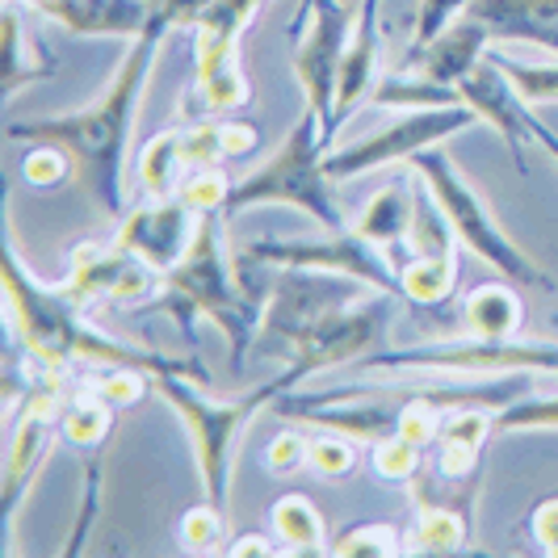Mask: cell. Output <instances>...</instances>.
<instances>
[{"label":"cell","instance_id":"cell-1","mask_svg":"<svg viewBox=\"0 0 558 558\" xmlns=\"http://www.w3.org/2000/svg\"><path fill=\"white\" fill-rule=\"evenodd\" d=\"M168 34H172V26L156 9L147 29L140 38H131L110 88L88 110L9 126V140L34 143V147L38 143L63 147L72 156V172L84 185V194L93 197V206L110 219L126 215V156H131V140H135V126H140L143 88H147V76L160 59Z\"/></svg>","mask_w":558,"mask_h":558},{"label":"cell","instance_id":"cell-2","mask_svg":"<svg viewBox=\"0 0 558 558\" xmlns=\"http://www.w3.org/2000/svg\"><path fill=\"white\" fill-rule=\"evenodd\" d=\"M4 299H9V324L22 336L29 369H38V374H63L68 365L84 362L101 365V369L131 365V369H143L147 378L185 374V378L206 383V369H197V365L160 357L156 349H131V344L106 336L101 328H93L84 319V303H76L68 290H51L34 274H26L13 235H9V248H4Z\"/></svg>","mask_w":558,"mask_h":558},{"label":"cell","instance_id":"cell-3","mask_svg":"<svg viewBox=\"0 0 558 558\" xmlns=\"http://www.w3.org/2000/svg\"><path fill=\"white\" fill-rule=\"evenodd\" d=\"M223 210L197 215L190 252L165 274L160 307L172 315V324L185 336H194L197 319H210L231 344V369L244 374L248 349L256 344V332H260L265 303H256L235 278V260L227 256L223 244Z\"/></svg>","mask_w":558,"mask_h":558},{"label":"cell","instance_id":"cell-4","mask_svg":"<svg viewBox=\"0 0 558 558\" xmlns=\"http://www.w3.org/2000/svg\"><path fill=\"white\" fill-rule=\"evenodd\" d=\"M324 160H328V147H324L319 118L311 110H303V118L290 126V135L281 140V147L265 165L252 168L244 181H231L223 215L235 219V215H244L252 206L286 202V206L311 215L324 231H344V227H353L344 219L340 202H336L332 177H328Z\"/></svg>","mask_w":558,"mask_h":558},{"label":"cell","instance_id":"cell-5","mask_svg":"<svg viewBox=\"0 0 558 558\" xmlns=\"http://www.w3.org/2000/svg\"><path fill=\"white\" fill-rule=\"evenodd\" d=\"M151 391L160 395L168 408L181 416V424L190 428L206 500L227 508L231 471H235V446H240L248 420L256 416L260 408H274L278 395L294 391V378L281 374V378L260 383L256 391L240 395V399H210V395L197 391L185 374H156V378H151Z\"/></svg>","mask_w":558,"mask_h":558},{"label":"cell","instance_id":"cell-6","mask_svg":"<svg viewBox=\"0 0 558 558\" xmlns=\"http://www.w3.org/2000/svg\"><path fill=\"white\" fill-rule=\"evenodd\" d=\"M408 165H412V172L428 185V194L437 197V206H441V215L449 219V227H453V235H458L462 248L475 252L483 265H492V269H496L504 281H512V286L555 290L550 274L517 248L512 235L492 219V210L483 206V197L475 194V185L458 172V165L441 151V143L416 151Z\"/></svg>","mask_w":558,"mask_h":558},{"label":"cell","instance_id":"cell-7","mask_svg":"<svg viewBox=\"0 0 558 558\" xmlns=\"http://www.w3.org/2000/svg\"><path fill=\"white\" fill-rule=\"evenodd\" d=\"M395 303H403V299L387 294V290H365L362 299L328 311L324 319H315L307 332L299 336L286 374L294 383H303V378L319 374V369L365 362V357L383 353L387 349V332H391Z\"/></svg>","mask_w":558,"mask_h":558},{"label":"cell","instance_id":"cell-8","mask_svg":"<svg viewBox=\"0 0 558 558\" xmlns=\"http://www.w3.org/2000/svg\"><path fill=\"white\" fill-rule=\"evenodd\" d=\"M307 34L294 43V76L303 84L307 110L319 118L324 147L336 143V81H340V59L349 47V34L357 13L344 0H307L303 4Z\"/></svg>","mask_w":558,"mask_h":558},{"label":"cell","instance_id":"cell-9","mask_svg":"<svg viewBox=\"0 0 558 558\" xmlns=\"http://www.w3.org/2000/svg\"><path fill=\"white\" fill-rule=\"evenodd\" d=\"M244 256L256 265H269V269H324V274H344V278H357L374 290H387L403 299V286H399V269H391L387 252L378 244H369L365 235H357L353 227L344 231H328L324 240H252L244 244Z\"/></svg>","mask_w":558,"mask_h":558},{"label":"cell","instance_id":"cell-10","mask_svg":"<svg viewBox=\"0 0 558 558\" xmlns=\"http://www.w3.org/2000/svg\"><path fill=\"white\" fill-rule=\"evenodd\" d=\"M478 113L471 106H437V110H403V118H395L387 131L369 135L362 143H349V147H336L328 151V177L332 181H349V177H362L369 168L383 165H408L416 151L424 147H437L449 135L475 126Z\"/></svg>","mask_w":558,"mask_h":558},{"label":"cell","instance_id":"cell-11","mask_svg":"<svg viewBox=\"0 0 558 558\" xmlns=\"http://www.w3.org/2000/svg\"><path fill=\"white\" fill-rule=\"evenodd\" d=\"M63 374H47L43 383H29V408L17 420L9 449H4V478H0V512L4 525L13 533L17 508L26 500L29 483L43 471L47 453H51V428L59 424V408H63Z\"/></svg>","mask_w":558,"mask_h":558},{"label":"cell","instance_id":"cell-12","mask_svg":"<svg viewBox=\"0 0 558 558\" xmlns=\"http://www.w3.org/2000/svg\"><path fill=\"white\" fill-rule=\"evenodd\" d=\"M197 231V215L181 202V197H147L140 206H131L118 219V235L113 244L131 256L147 260L160 278L190 252V240Z\"/></svg>","mask_w":558,"mask_h":558},{"label":"cell","instance_id":"cell-13","mask_svg":"<svg viewBox=\"0 0 558 558\" xmlns=\"http://www.w3.org/2000/svg\"><path fill=\"white\" fill-rule=\"evenodd\" d=\"M458 97H462V106H471L478 113V122H487V126L500 131L512 165L525 172L530 168V160H525V140H530V118H533L530 101L517 93V84L504 76V68L492 59V51L458 81Z\"/></svg>","mask_w":558,"mask_h":558},{"label":"cell","instance_id":"cell-14","mask_svg":"<svg viewBox=\"0 0 558 558\" xmlns=\"http://www.w3.org/2000/svg\"><path fill=\"white\" fill-rule=\"evenodd\" d=\"M378 63H383V0H362L357 22L349 34V47L340 59V81H336V131L344 118L374 97L378 88Z\"/></svg>","mask_w":558,"mask_h":558},{"label":"cell","instance_id":"cell-15","mask_svg":"<svg viewBox=\"0 0 558 558\" xmlns=\"http://www.w3.org/2000/svg\"><path fill=\"white\" fill-rule=\"evenodd\" d=\"M26 4L84 38H140L160 0H26Z\"/></svg>","mask_w":558,"mask_h":558},{"label":"cell","instance_id":"cell-16","mask_svg":"<svg viewBox=\"0 0 558 558\" xmlns=\"http://www.w3.org/2000/svg\"><path fill=\"white\" fill-rule=\"evenodd\" d=\"M462 13L492 29V43H530L558 59V0H471Z\"/></svg>","mask_w":558,"mask_h":558},{"label":"cell","instance_id":"cell-17","mask_svg":"<svg viewBox=\"0 0 558 558\" xmlns=\"http://www.w3.org/2000/svg\"><path fill=\"white\" fill-rule=\"evenodd\" d=\"M487 43H492V29L475 22V17H453L416 59H408L403 63V72H416L424 81H437V84H449V88H458V81L475 68L478 59L487 56Z\"/></svg>","mask_w":558,"mask_h":558},{"label":"cell","instance_id":"cell-18","mask_svg":"<svg viewBox=\"0 0 558 558\" xmlns=\"http://www.w3.org/2000/svg\"><path fill=\"white\" fill-rule=\"evenodd\" d=\"M265 0H215L197 17V81L240 63V38L256 22Z\"/></svg>","mask_w":558,"mask_h":558},{"label":"cell","instance_id":"cell-19","mask_svg":"<svg viewBox=\"0 0 558 558\" xmlns=\"http://www.w3.org/2000/svg\"><path fill=\"white\" fill-rule=\"evenodd\" d=\"M496 433V412L492 408H458L446 412L441 437H437V475L446 483H462L471 478V471L478 466L483 441Z\"/></svg>","mask_w":558,"mask_h":558},{"label":"cell","instance_id":"cell-20","mask_svg":"<svg viewBox=\"0 0 558 558\" xmlns=\"http://www.w3.org/2000/svg\"><path fill=\"white\" fill-rule=\"evenodd\" d=\"M412 215H416V190L408 181H391V185H383L378 194L365 202L362 215L353 219V231L365 235L369 244H378L383 252L403 248Z\"/></svg>","mask_w":558,"mask_h":558},{"label":"cell","instance_id":"cell-21","mask_svg":"<svg viewBox=\"0 0 558 558\" xmlns=\"http://www.w3.org/2000/svg\"><path fill=\"white\" fill-rule=\"evenodd\" d=\"M462 319H466V332L475 340H512L521 332V319H525V307L512 290V281H492V286H478L466 294L462 303Z\"/></svg>","mask_w":558,"mask_h":558},{"label":"cell","instance_id":"cell-22","mask_svg":"<svg viewBox=\"0 0 558 558\" xmlns=\"http://www.w3.org/2000/svg\"><path fill=\"white\" fill-rule=\"evenodd\" d=\"M113 412L118 408L97 387H81L59 408V437L81 453H101V446L113 433Z\"/></svg>","mask_w":558,"mask_h":558},{"label":"cell","instance_id":"cell-23","mask_svg":"<svg viewBox=\"0 0 558 558\" xmlns=\"http://www.w3.org/2000/svg\"><path fill=\"white\" fill-rule=\"evenodd\" d=\"M131 265V252L118 244H81L72 256V274H68V294L76 303H93V299H110L122 269Z\"/></svg>","mask_w":558,"mask_h":558},{"label":"cell","instance_id":"cell-24","mask_svg":"<svg viewBox=\"0 0 558 558\" xmlns=\"http://www.w3.org/2000/svg\"><path fill=\"white\" fill-rule=\"evenodd\" d=\"M458 281V256L441 252V256H408L399 265V286H403V303L408 307H441L453 294Z\"/></svg>","mask_w":558,"mask_h":558},{"label":"cell","instance_id":"cell-25","mask_svg":"<svg viewBox=\"0 0 558 558\" xmlns=\"http://www.w3.org/2000/svg\"><path fill=\"white\" fill-rule=\"evenodd\" d=\"M471 537V512L441 500H416L412 546L424 555H458Z\"/></svg>","mask_w":558,"mask_h":558},{"label":"cell","instance_id":"cell-26","mask_svg":"<svg viewBox=\"0 0 558 558\" xmlns=\"http://www.w3.org/2000/svg\"><path fill=\"white\" fill-rule=\"evenodd\" d=\"M269 517H274V533H278L281 546H290L299 555H332V542L324 533V517L307 496H299V492L281 496Z\"/></svg>","mask_w":558,"mask_h":558},{"label":"cell","instance_id":"cell-27","mask_svg":"<svg viewBox=\"0 0 558 558\" xmlns=\"http://www.w3.org/2000/svg\"><path fill=\"white\" fill-rule=\"evenodd\" d=\"M29 47H38V43H29L22 29V13L9 4L4 9V97H17L26 84L56 72V59L38 56V51L29 56Z\"/></svg>","mask_w":558,"mask_h":558},{"label":"cell","instance_id":"cell-28","mask_svg":"<svg viewBox=\"0 0 558 558\" xmlns=\"http://www.w3.org/2000/svg\"><path fill=\"white\" fill-rule=\"evenodd\" d=\"M140 185L143 197H172L181 177H185V147H181V131H160L156 140L140 151Z\"/></svg>","mask_w":558,"mask_h":558},{"label":"cell","instance_id":"cell-29","mask_svg":"<svg viewBox=\"0 0 558 558\" xmlns=\"http://www.w3.org/2000/svg\"><path fill=\"white\" fill-rule=\"evenodd\" d=\"M369 101L383 106V110H437V106H462L458 88L437 84V81H424V76H416V72H403L399 81H378V88H374Z\"/></svg>","mask_w":558,"mask_h":558},{"label":"cell","instance_id":"cell-30","mask_svg":"<svg viewBox=\"0 0 558 558\" xmlns=\"http://www.w3.org/2000/svg\"><path fill=\"white\" fill-rule=\"evenodd\" d=\"M558 428V395H525L496 412V433H537Z\"/></svg>","mask_w":558,"mask_h":558},{"label":"cell","instance_id":"cell-31","mask_svg":"<svg viewBox=\"0 0 558 558\" xmlns=\"http://www.w3.org/2000/svg\"><path fill=\"white\" fill-rule=\"evenodd\" d=\"M504 68V76L517 84V93L530 106H550L558 101V63H517V59L492 56Z\"/></svg>","mask_w":558,"mask_h":558},{"label":"cell","instance_id":"cell-32","mask_svg":"<svg viewBox=\"0 0 558 558\" xmlns=\"http://www.w3.org/2000/svg\"><path fill=\"white\" fill-rule=\"evenodd\" d=\"M336 558H395L403 555V542L391 525H353L332 542Z\"/></svg>","mask_w":558,"mask_h":558},{"label":"cell","instance_id":"cell-33","mask_svg":"<svg viewBox=\"0 0 558 558\" xmlns=\"http://www.w3.org/2000/svg\"><path fill=\"white\" fill-rule=\"evenodd\" d=\"M227 194H231V181L223 177V168H190L177 185V197L194 210V215H206V210H223Z\"/></svg>","mask_w":558,"mask_h":558},{"label":"cell","instance_id":"cell-34","mask_svg":"<svg viewBox=\"0 0 558 558\" xmlns=\"http://www.w3.org/2000/svg\"><path fill=\"white\" fill-rule=\"evenodd\" d=\"M420 453L424 449L416 441L391 433V437L374 441V471H378V478H387V483H412L420 471Z\"/></svg>","mask_w":558,"mask_h":558},{"label":"cell","instance_id":"cell-35","mask_svg":"<svg viewBox=\"0 0 558 558\" xmlns=\"http://www.w3.org/2000/svg\"><path fill=\"white\" fill-rule=\"evenodd\" d=\"M223 512L219 504H197L190 508L185 517H181V546L185 550H194V555H210V550H219V542H223Z\"/></svg>","mask_w":558,"mask_h":558},{"label":"cell","instance_id":"cell-36","mask_svg":"<svg viewBox=\"0 0 558 558\" xmlns=\"http://www.w3.org/2000/svg\"><path fill=\"white\" fill-rule=\"evenodd\" d=\"M471 0H420L416 4V26H412V47H408V56H403V63L408 59H416L441 29L453 22V17H462V9H466ZM399 63V68H403Z\"/></svg>","mask_w":558,"mask_h":558},{"label":"cell","instance_id":"cell-37","mask_svg":"<svg viewBox=\"0 0 558 558\" xmlns=\"http://www.w3.org/2000/svg\"><path fill=\"white\" fill-rule=\"evenodd\" d=\"M307 466L324 478H344L353 475L357 466V449H353V437L344 433H328V437H315L307 449Z\"/></svg>","mask_w":558,"mask_h":558},{"label":"cell","instance_id":"cell-38","mask_svg":"<svg viewBox=\"0 0 558 558\" xmlns=\"http://www.w3.org/2000/svg\"><path fill=\"white\" fill-rule=\"evenodd\" d=\"M181 147H185V165L190 168H210L223 165V131H219V118H202L194 126L181 131Z\"/></svg>","mask_w":558,"mask_h":558},{"label":"cell","instance_id":"cell-39","mask_svg":"<svg viewBox=\"0 0 558 558\" xmlns=\"http://www.w3.org/2000/svg\"><path fill=\"white\" fill-rule=\"evenodd\" d=\"M68 165H72V156L63 147L38 143L26 156V181L29 185H43V190H56L59 181H68Z\"/></svg>","mask_w":558,"mask_h":558},{"label":"cell","instance_id":"cell-40","mask_svg":"<svg viewBox=\"0 0 558 558\" xmlns=\"http://www.w3.org/2000/svg\"><path fill=\"white\" fill-rule=\"evenodd\" d=\"M307 449H311V441L303 433H281L278 441L269 446V453H265V466L278 471V475H290V471H299V466L307 462Z\"/></svg>","mask_w":558,"mask_h":558},{"label":"cell","instance_id":"cell-41","mask_svg":"<svg viewBox=\"0 0 558 558\" xmlns=\"http://www.w3.org/2000/svg\"><path fill=\"white\" fill-rule=\"evenodd\" d=\"M533 542L542 546V555L558 558V496H550V500H542L537 508H533Z\"/></svg>","mask_w":558,"mask_h":558},{"label":"cell","instance_id":"cell-42","mask_svg":"<svg viewBox=\"0 0 558 558\" xmlns=\"http://www.w3.org/2000/svg\"><path fill=\"white\" fill-rule=\"evenodd\" d=\"M219 131H223V151L227 156H244L256 147V126H252L248 118H240V113H231V118H219Z\"/></svg>","mask_w":558,"mask_h":558},{"label":"cell","instance_id":"cell-43","mask_svg":"<svg viewBox=\"0 0 558 558\" xmlns=\"http://www.w3.org/2000/svg\"><path fill=\"white\" fill-rule=\"evenodd\" d=\"M215 0H160L156 9H160V17H165L172 29H181V26H197V17L210 9Z\"/></svg>","mask_w":558,"mask_h":558},{"label":"cell","instance_id":"cell-44","mask_svg":"<svg viewBox=\"0 0 558 558\" xmlns=\"http://www.w3.org/2000/svg\"><path fill=\"white\" fill-rule=\"evenodd\" d=\"M227 555L231 558H252V555H278V546L265 537V533H244V537H235L231 546H227Z\"/></svg>","mask_w":558,"mask_h":558},{"label":"cell","instance_id":"cell-45","mask_svg":"<svg viewBox=\"0 0 558 558\" xmlns=\"http://www.w3.org/2000/svg\"><path fill=\"white\" fill-rule=\"evenodd\" d=\"M530 140L537 143V147H546L550 156H555V165H558V135L542 122V118H530Z\"/></svg>","mask_w":558,"mask_h":558}]
</instances>
